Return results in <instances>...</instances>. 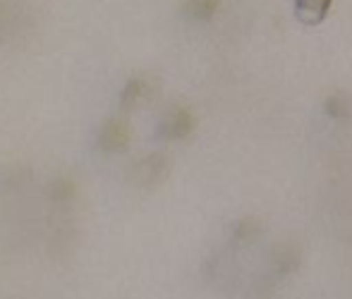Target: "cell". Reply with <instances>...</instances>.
<instances>
[{
    "mask_svg": "<svg viewBox=\"0 0 352 299\" xmlns=\"http://www.w3.org/2000/svg\"><path fill=\"white\" fill-rule=\"evenodd\" d=\"M331 3H333V0H295L297 19H300V22H305V24L324 22Z\"/></svg>",
    "mask_w": 352,
    "mask_h": 299,
    "instance_id": "6da1fadb",
    "label": "cell"
},
{
    "mask_svg": "<svg viewBox=\"0 0 352 299\" xmlns=\"http://www.w3.org/2000/svg\"><path fill=\"white\" fill-rule=\"evenodd\" d=\"M192 127H195V118H192L190 113L187 111H173L170 115L166 118V122H163L161 132L170 139H182L192 132Z\"/></svg>",
    "mask_w": 352,
    "mask_h": 299,
    "instance_id": "7a4b0ae2",
    "label": "cell"
},
{
    "mask_svg": "<svg viewBox=\"0 0 352 299\" xmlns=\"http://www.w3.org/2000/svg\"><path fill=\"white\" fill-rule=\"evenodd\" d=\"M216 8H218V0H190V3H187V12L199 19L211 17V14L216 12Z\"/></svg>",
    "mask_w": 352,
    "mask_h": 299,
    "instance_id": "3957f363",
    "label": "cell"
},
{
    "mask_svg": "<svg viewBox=\"0 0 352 299\" xmlns=\"http://www.w3.org/2000/svg\"><path fill=\"white\" fill-rule=\"evenodd\" d=\"M348 111H350V106L343 93H336V96H331L329 101H326V113H329V115L343 118V115H348Z\"/></svg>",
    "mask_w": 352,
    "mask_h": 299,
    "instance_id": "277c9868",
    "label": "cell"
}]
</instances>
